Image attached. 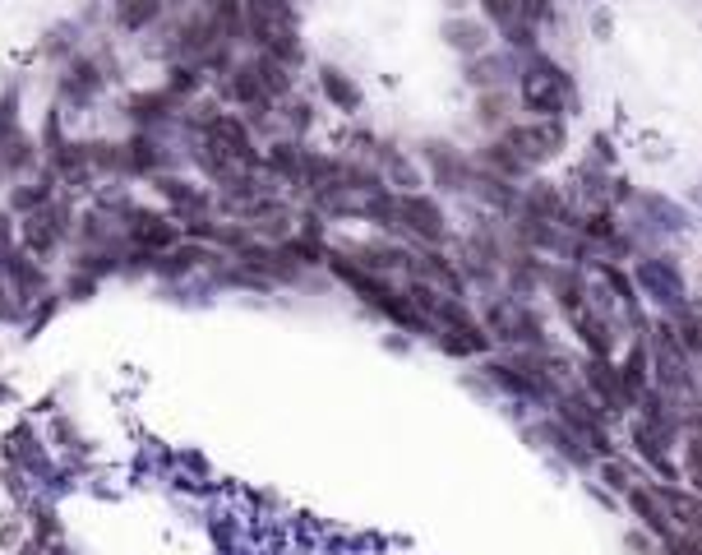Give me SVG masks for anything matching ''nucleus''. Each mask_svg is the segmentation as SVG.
Listing matches in <instances>:
<instances>
[{"mask_svg": "<svg viewBox=\"0 0 702 555\" xmlns=\"http://www.w3.org/2000/svg\"><path fill=\"white\" fill-rule=\"evenodd\" d=\"M633 505H637V513H643V519H647V528H652V532H666V519H660V513H656V505H652V500L643 496V490H633Z\"/></svg>", "mask_w": 702, "mask_h": 555, "instance_id": "obj_2", "label": "nucleus"}, {"mask_svg": "<svg viewBox=\"0 0 702 555\" xmlns=\"http://www.w3.org/2000/svg\"><path fill=\"white\" fill-rule=\"evenodd\" d=\"M660 500H666L679 519H684L689 528H702V505L698 500H689V496H675V490H660Z\"/></svg>", "mask_w": 702, "mask_h": 555, "instance_id": "obj_1", "label": "nucleus"}]
</instances>
